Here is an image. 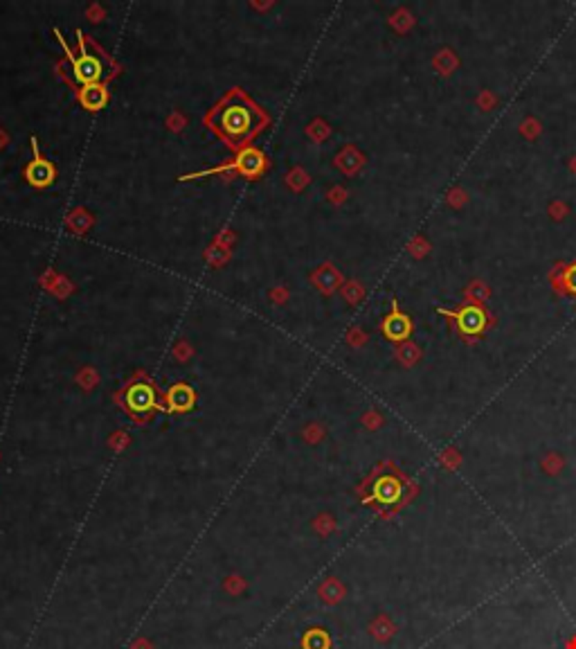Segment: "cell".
<instances>
[{"instance_id":"10","label":"cell","mask_w":576,"mask_h":649,"mask_svg":"<svg viewBox=\"0 0 576 649\" xmlns=\"http://www.w3.org/2000/svg\"><path fill=\"white\" fill-rule=\"evenodd\" d=\"M194 399H196V394L187 384H176V386H171V390L167 392V402L171 406V411H178V413L190 411V408L194 406Z\"/></svg>"},{"instance_id":"5","label":"cell","mask_w":576,"mask_h":649,"mask_svg":"<svg viewBox=\"0 0 576 649\" xmlns=\"http://www.w3.org/2000/svg\"><path fill=\"white\" fill-rule=\"evenodd\" d=\"M237 169L239 174H243V176H248V178H257V176H262L264 174V169H266V156L259 149H254V147H243L239 153H237V158L230 163V165H223V167H219V169H212L210 174H214V172H221V169Z\"/></svg>"},{"instance_id":"8","label":"cell","mask_w":576,"mask_h":649,"mask_svg":"<svg viewBox=\"0 0 576 649\" xmlns=\"http://www.w3.org/2000/svg\"><path fill=\"white\" fill-rule=\"evenodd\" d=\"M550 280H552L554 289L560 295H570V298H576V262L558 264L556 269L550 273Z\"/></svg>"},{"instance_id":"4","label":"cell","mask_w":576,"mask_h":649,"mask_svg":"<svg viewBox=\"0 0 576 649\" xmlns=\"http://www.w3.org/2000/svg\"><path fill=\"white\" fill-rule=\"evenodd\" d=\"M120 402L133 415L151 413L153 408H158V390L147 377L140 374L138 379H133L131 384L124 388V392L120 394Z\"/></svg>"},{"instance_id":"6","label":"cell","mask_w":576,"mask_h":649,"mask_svg":"<svg viewBox=\"0 0 576 649\" xmlns=\"http://www.w3.org/2000/svg\"><path fill=\"white\" fill-rule=\"evenodd\" d=\"M381 329H383L387 341H392V343H403V341H408V338L412 336L414 324H412V320H410L408 314L401 312L396 298L392 300V312L383 318Z\"/></svg>"},{"instance_id":"1","label":"cell","mask_w":576,"mask_h":649,"mask_svg":"<svg viewBox=\"0 0 576 649\" xmlns=\"http://www.w3.org/2000/svg\"><path fill=\"white\" fill-rule=\"evenodd\" d=\"M205 124L223 143L232 149H241L268 124V116L246 93L235 88L210 111Z\"/></svg>"},{"instance_id":"11","label":"cell","mask_w":576,"mask_h":649,"mask_svg":"<svg viewBox=\"0 0 576 649\" xmlns=\"http://www.w3.org/2000/svg\"><path fill=\"white\" fill-rule=\"evenodd\" d=\"M374 494H376V499L383 501V503H394V501L401 496V483H398V478L392 476V474L381 476V478H379V483H376V489H374Z\"/></svg>"},{"instance_id":"3","label":"cell","mask_w":576,"mask_h":649,"mask_svg":"<svg viewBox=\"0 0 576 649\" xmlns=\"http://www.w3.org/2000/svg\"><path fill=\"white\" fill-rule=\"evenodd\" d=\"M439 314L448 318L457 334L464 338L468 343H475L478 338H482L484 334H488L493 329L495 324V316L488 312V309L480 302H466L457 309H446V307H439Z\"/></svg>"},{"instance_id":"9","label":"cell","mask_w":576,"mask_h":649,"mask_svg":"<svg viewBox=\"0 0 576 649\" xmlns=\"http://www.w3.org/2000/svg\"><path fill=\"white\" fill-rule=\"evenodd\" d=\"M79 102L86 111H99L104 108L108 102V91L106 83H93V86L79 88Z\"/></svg>"},{"instance_id":"2","label":"cell","mask_w":576,"mask_h":649,"mask_svg":"<svg viewBox=\"0 0 576 649\" xmlns=\"http://www.w3.org/2000/svg\"><path fill=\"white\" fill-rule=\"evenodd\" d=\"M56 36H59L61 46L68 54L70 79L75 81L79 88L93 86V83H106L120 70L110 56L104 52V48H99L91 36L81 34V30L77 32V50L75 52L68 48V44L59 34V30H56Z\"/></svg>"},{"instance_id":"7","label":"cell","mask_w":576,"mask_h":649,"mask_svg":"<svg viewBox=\"0 0 576 649\" xmlns=\"http://www.w3.org/2000/svg\"><path fill=\"white\" fill-rule=\"evenodd\" d=\"M32 153H34V160L25 167V178L34 188H48L56 176V169L50 160H46L41 156L36 138H32Z\"/></svg>"}]
</instances>
